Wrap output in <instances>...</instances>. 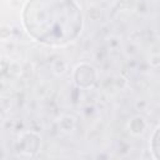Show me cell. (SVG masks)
Returning a JSON list of instances; mask_svg holds the SVG:
<instances>
[{
  "label": "cell",
  "instance_id": "1",
  "mask_svg": "<svg viewBox=\"0 0 160 160\" xmlns=\"http://www.w3.org/2000/svg\"><path fill=\"white\" fill-rule=\"evenodd\" d=\"M154 152L156 158H160V129L154 138Z\"/></svg>",
  "mask_w": 160,
  "mask_h": 160
}]
</instances>
